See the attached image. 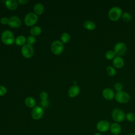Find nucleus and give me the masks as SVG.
<instances>
[{
    "instance_id": "nucleus-1",
    "label": "nucleus",
    "mask_w": 135,
    "mask_h": 135,
    "mask_svg": "<svg viewBox=\"0 0 135 135\" xmlns=\"http://www.w3.org/2000/svg\"><path fill=\"white\" fill-rule=\"evenodd\" d=\"M111 117L115 122L120 123L126 119V114L124 111L119 108H114L111 112Z\"/></svg>"
},
{
    "instance_id": "nucleus-2",
    "label": "nucleus",
    "mask_w": 135,
    "mask_h": 135,
    "mask_svg": "<svg viewBox=\"0 0 135 135\" xmlns=\"http://www.w3.org/2000/svg\"><path fill=\"white\" fill-rule=\"evenodd\" d=\"M122 11L121 8L118 6L112 7L108 12V17L112 21H117L121 17Z\"/></svg>"
},
{
    "instance_id": "nucleus-3",
    "label": "nucleus",
    "mask_w": 135,
    "mask_h": 135,
    "mask_svg": "<svg viewBox=\"0 0 135 135\" xmlns=\"http://www.w3.org/2000/svg\"><path fill=\"white\" fill-rule=\"evenodd\" d=\"M1 39L3 43L6 45H11L14 43L15 40L14 34L9 30H5L2 33Z\"/></svg>"
},
{
    "instance_id": "nucleus-4",
    "label": "nucleus",
    "mask_w": 135,
    "mask_h": 135,
    "mask_svg": "<svg viewBox=\"0 0 135 135\" xmlns=\"http://www.w3.org/2000/svg\"><path fill=\"white\" fill-rule=\"evenodd\" d=\"M115 100L120 103L124 104L128 102L130 99V96L128 93L124 91L117 92L115 94Z\"/></svg>"
},
{
    "instance_id": "nucleus-5",
    "label": "nucleus",
    "mask_w": 135,
    "mask_h": 135,
    "mask_svg": "<svg viewBox=\"0 0 135 135\" xmlns=\"http://www.w3.org/2000/svg\"><path fill=\"white\" fill-rule=\"evenodd\" d=\"M114 52L117 56H122L127 52V46L123 42H118L114 46Z\"/></svg>"
},
{
    "instance_id": "nucleus-6",
    "label": "nucleus",
    "mask_w": 135,
    "mask_h": 135,
    "mask_svg": "<svg viewBox=\"0 0 135 135\" xmlns=\"http://www.w3.org/2000/svg\"><path fill=\"white\" fill-rule=\"evenodd\" d=\"M38 20V16L35 13H29L25 17L24 23L28 26L34 25Z\"/></svg>"
},
{
    "instance_id": "nucleus-7",
    "label": "nucleus",
    "mask_w": 135,
    "mask_h": 135,
    "mask_svg": "<svg viewBox=\"0 0 135 135\" xmlns=\"http://www.w3.org/2000/svg\"><path fill=\"white\" fill-rule=\"evenodd\" d=\"M51 51L55 55L60 54L63 50V44L61 41L57 40L54 41L51 44Z\"/></svg>"
},
{
    "instance_id": "nucleus-8",
    "label": "nucleus",
    "mask_w": 135,
    "mask_h": 135,
    "mask_svg": "<svg viewBox=\"0 0 135 135\" xmlns=\"http://www.w3.org/2000/svg\"><path fill=\"white\" fill-rule=\"evenodd\" d=\"M110 122L107 120H100L97 123L96 128L100 133L105 132L110 129Z\"/></svg>"
},
{
    "instance_id": "nucleus-9",
    "label": "nucleus",
    "mask_w": 135,
    "mask_h": 135,
    "mask_svg": "<svg viewBox=\"0 0 135 135\" xmlns=\"http://www.w3.org/2000/svg\"><path fill=\"white\" fill-rule=\"evenodd\" d=\"M21 52L23 56L25 58L31 57L34 53V49L32 45L28 44H24L21 49Z\"/></svg>"
},
{
    "instance_id": "nucleus-10",
    "label": "nucleus",
    "mask_w": 135,
    "mask_h": 135,
    "mask_svg": "<svg viewBox=\"0 0 135 135\" xmlns=\"http://www.w3.org/2000/svg\"><path fill=\"white\" fill-rule=\"evenodd\" d=\"M44 111L42 108L39 106H36L33 108L31 112V115L34 120H39L43 115Z\"/></svg>"
},
{
    "instance_id": "nucleus-11",
    "label": "nucleus",
    "mask_w": 135,
    "mask_h": 135,
    "mask_svg": "<svg viewBox=\"0 0 135 135\" xmlns=\"http://www.w3.org/2000/svg\"><path fill=\"white\" fill-rule=\"evenodd\" d=\"M102 94L103 97L107 100H112L115 98V93L113 90L109 88L104 89Z\"/></svg>"
},
{
    "instance_id": "nucleus-12",
    "label": "nucleus",
    "mask_w": 135,
    "mask_h": 135,
    "mask_svg": "<svg viewBox=\"0 0 135 135\" xmlns=\"http://www.w3.org/2000/svg\"><path fill=\"white\" fill-rule=\"evenodd\" d=\"M109 130L113 135H119L121 132L122 128L119 123L114 122L110 124Z\"/></svg>"
},
{
    "instance_id": "nucleus-13",
    "label": "nucleus",
    "mask_w": 135,
    "mask_h": 135,
    "mask_svg": "<svg viewBox=\"0 0 135 135\" xmlns=\"http://www.w3.org/2000/svg\"><path fill=\"white\" fill-rule=\"evenodd\" d=\"M8 24L11 27L17 28L20 26L21 24V21L18 17L13 16L8 18Z\"/></svg>"
},
{
    "instance_id": "nucleus-14",
    "label": "nucleus",
    "mask_w": 135,
    "mask_h": 135,
    "mask_svg": "<svg viewBox=\"0 0 135 135\" xmlns=\"http://www.w3.org/2000/svg\"><path fill=\"white\" fill-rule=\"evenodd\" d=\"M113 65L117 69H121L124 66V62L121 56H116L112 60Z\"/></svg>"
},
{
    "instance_id": "nucleus-15",
    "label": "nucleus",
    "mask_w": 135,
    "mask_h": 135,
    "mask_svg": "<svg viewBox=\"0 0 135 135\" xmlns=\"http://www.w3.org/2000/svg\"><path fill=\"white\" fill-rule=\"evenodd\" d=\"M80 88L78 85H74L70 88L68 91V95L70 98L76 97L80 93Z\"/></svg>"
},
{
    "instance_id": "nucleus-16",
    "label": "nucleus",
    "mask_w": 135,
    "mask_h": 135,
    "mask_svg": "<svg viewBox=\"0 0 135 135\" xmlns=\"http://www.w3.org/2000/svg\"><path fill=\"white\" fill-rule=\"evenodd\" d=\"M6 7L9 10H15L18 7V2L16 0H8L5 3Z\"/></svg>"
},
{
    "instance_id": "nucleus-17",
    "label": "nucleus",
    "mask_w": 135,
    "mask_h": 135,
    "mask_svg": "<svg viewBox=\"0 0 135 135\" xmlns=\"http://www.w3.org/2000/svg\"><path fill=\"white\" fill-rule=\"evenodd\" d=\"M83 26L88 30L92 31L95 29L96 25L94 22L92 21H87L84 23Z\"/></svg>"
},
{
    "instance_id": "nucleus-18",
    "label": "nucleus",
    "mask_w": 135,
    "mask_h": 135,
    "mask_svg": "<svg viewBox=\"0 0 135 135\" xmlns=\"http://www.w3.org/2000/svg\"><path fill=\"white\" fill-rule=\"evenodd\" d=\"M44 6L41 3H37L34 7V11L36 15H41L43 13Z\"/></svg>"
},
{
    "instance_id": "nucleus-19",
    "label": "nucleus",
    "mask_w": 135,
    "mask_h": 135,
    "mask_svg": "<svg viewBox=\"0 0 135 135\" xmlns=\"http://www.w3.org/2000/svg\"><path fill=\"white\" fill-rule=\"evenodd\" d=\"M26 41V37L23 35L18 36L15 38V44L18 46H22V45L23 46V45L25 43Z\"/></svg>"
},
{
    "instance_id": "nucleus-20",
    "label": "nucleus",
    "mask_w": 135,
    "mask_h": 135,
    "mask_svg": "<svg viewBox=\"0 0 135 135\" xmlns=\"http://www.w3.org/2000/svg\"><path fill=\"white\" fill-rule=\"evenodd\" d=\"M25 105L29 108H34L36 102L35 100L32 97H27L25 100Z\"/></svg>"
},
{
    "instance_id": "nucleus-21",
    "label": "nucleus",
    "mask_w": 135,
    "mask_h": 135,
    "mask_svg": "<svg viewBox=\"0 0 135 135\" xmlns=\"http://www.w3.org/2000/svg\"><path fill=\"white\" fill-rule=\"evenodd\" d=\"M30 32L32 35L37 36L41 34V28L38 26H34L31 29Z\"/></svg>"
},
{
    "instance_id": "nucleus-22",
    "label": "nucleus",
    "mask_w": 135,
    "mask_h": 135,
    "mask_svg": "<svg viewBox=\"0 0 135 135\" xmlns=\"http://www.w3.org/2000/svg\"><path fill=\"white\" fill-rule=\"evenodd\" d=\"M115 57V53L112 50H109L107 51L105 53V57L108 60H113Z\"/></svg>"
},
{
    "instance_id": "nucleus-23",
    "label": "nucleus",
    "mask_w": 135,
    "mask_h": 135,
    "mask_svg": "<svg viewBox=\"0 0 135 135\" xmlns=\"http://www.w3.org/2000/svg\"><path fill=\"white\" fill-rule=\"evenodd\" d=\"M106 72L107 74L111 76H113L116 74V70L115 68L111 66H108L107 67Z\"/></svg>"
},
{
    "instance_id": "nucleus-24",
    "label": "nucleus",
    "mask_w": 135,
    "mask_h": 135,
    "mask_svg": "<svg viewBox=\"0 0 135 135\" xmlns=\"http://www.w3.org/2000/svg\"><path fill=\"white\" fill-rule=\"evenodd\" d=\"M121 18L124 22H129L131 20V15L129 12H125L122 13Z\"/></svg>"
},
{
    "instance_id": "nucleus-25",
    "label": "nucleus",
    "mask_w": 135,
    "mask_h": 135,
    "mask_svg": "<svg viewBox=\"0 0 135 135\" xmlns=\"http://www.w3.org/2000/svg\"><path fill=\"white\" fill-rule=\"evenodd\" d=\"M126 119L128 121L132 122L135 121V114L133 112H128L126 114Z\"/></svg>"
},
{
    "instance_id": "nucleus-26",
    "label": "nucleus",
    "mask_w": 135,
    "mask_h": 135,
    "mask_svg": "<svg viewBox=\"0 0 135 135\" xmlns=\"http://www.w3.org/2000/svg\"><path fill=\"white\" fill-rule=\"evenodd\" d=\"M61 39L62 42L64 43H68L70 40V36L68 33H64L62 34L61 36Z\"/></svg>"
},
{
    "instance_id": "nucleus-27",
    "label": "nucleus",
    "mask_w": 135,
    "mask_h": 135,
    "mask_svg": "<svg viewBox=\"0 0 135 135\" xmlns=\"http://www.w3.org/2000/svg\"><path fill=\"white\" fill-rule=\"evenodd\" d=\"M26 41H27V42L28 44H29L30 45H33L35 43V42L36 41V38L34 37V36L30 35L27 37Z\"/></svg>"
},
{
    "instance_id": "nucleus-28",
    "label": "nucleus",
    "mask_w": 135,
    "mask_h": 135,
    "mask_svg": "<svg viewBox=\"0 0 135 135\" xmlns=\"http://www.w3.org/2000/svg\"><path fill=\"white\" fill-rule=\"evenodd\" d=\"M114 89L117 91V92H119V91H122V90L123 86L121 83L117 82V83H115V84L114 85Z\"/></svg>"
},
{
    "instance_id": "nucleus-29",
    "label": "nucleus",
    "mask_w": 135,
    "mask_h": 135,
    "mask_svg": "<svg viewBox=\"0 0 135 135\" xmlns=\"http://www.w3.org/2000/svg\"><path fill=\"white\" fill-rule=\"evenodd\" d=\"M7 92L6 88L3 85H0V96L4 95Z\"/></svg>"
},
{
    "instance_id": "nucleus-30",
    "label": "nucleus",
    "mask_w": 135,
    "mask_h": 135,
    "mask_svg": "<svg viewBox=\"0 0 135 135\" xmlns=\"http://www.w3.org/2000/svg\"><path fill=\"white\" fill-rule=\"evenodd\" d=\"M40 97L42 100H46L48 97V94L46 92H42L40 94Z\"/></svg>"
},
{
    "instance_id": "nucleus-31",
    "label": "nucleus",
    "mask_w": 135,
    "mask_h": 135,
    "mask_svg": "<svg viewBox=\"0 0 135 135\" xmlns=\"http://www.w3.org/2000/svg\"><path fill=\"white\" fill-rule=\"evenodd\" d=\"M8 19L5 17H2L1 19V23L2 24H8Z\"/></svg>"
},
{
    "instance_id": "nucleus-32",
    "label": "nucleus",
    "mask_w": 135,
    "mask_h": 135,
    "mask_svg": "<svg viewBox=\"0 0 135 135\" xmlns=\"http://www.w3.org/2000/svg\"><path fill=\"white\" fill-rule=\"evenodd\" d=\"M41 105L44 108L47 107V106L48 105V102H47V100H42L41 102Z\"/></svg>"
},
{
    "instance_id": "nucleus-33",
    "label": "nucleus",
    "mask_w": 135,
    "mask_h": 135,
    "mask_svg": "<svg viewBox=\"0 0 135 135\" xmlns=\"http://www.w3.org/2000/svg\"><path fill=\"white\" fill-rule=\"evenodd\" d=\"M27 2H28L27 0H18V3H19L21 5L25 4Z\"/></svg>"
},
{
    "instance_id": "nucleus-34",
    "label": "nucleus",
    "mask_w": 135,
    "mask_h": 135,
    "mask_svg": "<svg viewBox=\"0 0 135 135\" xmlns=\"http://www.w3.org/2000/svg\"><path fill=\"white\" fill-rule=\"evenodd\" d=\"M93 135H102V134H101V133L98 132H95Z\"/></svg>"
},
{
    "instance_id": "nucleus-35",
    "label": "nucleus",
    "mask_w": 135,
    "mask_h": 135,
    "mask_svg": "<svg viewBox=\"0 0 135 135\" xmlns=\"http://www.w3.org/2000/svg\"><path fill=\"white\" fill-rule=\"evenodd\" d=\"M129 135H135V132H132Z\"/></svg>"
},
{
    "instance_id": "nucleus-36",
    "label": "nucleus",
    "mask_w": 135,
    "mask_h": 135,
    "mask_svg": "<svg viewBox=\"0 0 135 135\" xmlns=\"http://www.w3.org/2000/svg\"><path fill=\"white\" fill-rule=\"evenodd\" d=\"M119 135H120V134H119Z\"/></svg>"
}]
</instances>
